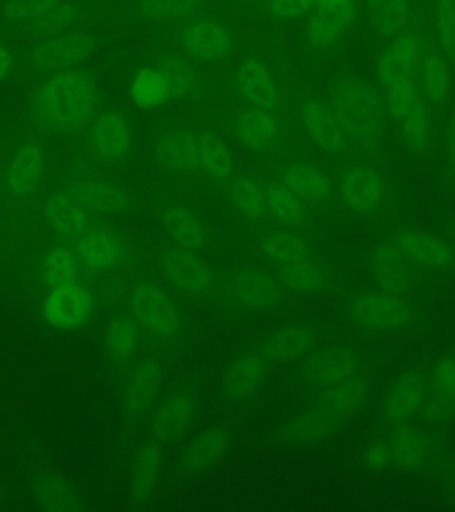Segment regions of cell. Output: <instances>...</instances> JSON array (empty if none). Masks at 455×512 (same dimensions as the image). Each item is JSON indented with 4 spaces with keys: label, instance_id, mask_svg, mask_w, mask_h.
<instances>
[{
    "label": "cell",
    "instance_id": "ac0fdd59",
    "mask_svg": "<svg viewBox=\"0 0 455 512\" xmlns=\"http://www.w3.org/2000/svg\"><path fill=\"white\" fill-rule=\"evenodd\" d=\"M304 127L312 136L313 143L324 152L345 153L349 148V137L336 118L335 112L319 102H310L303 109Z\"/></svg>",
    "mask_w": 455,
    "mask_h": 512
},
{
    "label": "cell",
    "instance_id": "db71d44e",
    "mask_svg": "<svg viewBox=\"0 0 455 512\" xmlns=\"http://www.w3.org/2000/svg\"><path fill=\"white\" fill-rule=\"evenodd\" d=\"M436 384L440 388L441 395L455 402V358L443 360L436 367Z\"/></svg>",
    "mask_w": 455,
    "mask_h": 512
},
{
    "label": "cell",
    "instance_id": "4fadbf2b",
    "mask_svg": "<svg viewBox=\"0 0 455 512\" xmlns=\"http://www.w3.org/2000/svg\"><path fill=\"white\" fill-rule=\"evenodd\" d=\"M340 191L345 203L354 212L365 214L379 205L383 196V178L372 166L363 162H354L349 164L342 173Z\"/></svg>",
    "mask_w": 455,
    "mask_h": 512
},
{
    "label": "cell",
    "instance_id": "3957f363",
    "mask_svg": "<svg viewBox=\"0 0 455 512\" xmlns=\"http://www.w3.org/2000/svg\"><path fill=\"white\" fill-rule=\"evenodd\" d=\"M415 54L416 40L411 34L404 32L384 50L377 66V77L386 104L397 121L402 120L418 100L413 86Z\"/></svg>",
    "mask_w": 455,
    "mask_h": 512
},
{
    "label": "cell",
    "instance_id": "83f0119b",
    "mask_svg": "<svg viewBox=\"0 0 455 512\" xmlns=\"http://www.w3.org/2000/svg\"><path fill=\"white\" fill-rule=\"evenodd\" d=\"M95 143L105 159H120L130 146L127 123L114 112H105L95 125Z\"/></svg>",
    "mask_w": 455,
    "mask_h": 512
},
{
    "label": "cell",
    "instance_id": "8992f818",
    "mask_svg": "<svg viewBox=\"0 0 455 512\" xmlns=\"http://www.w3.org/2000/svg\"><path fill=\"white\" fill-rule=\"evenodd\" d=\"M347 312L358 326L368 331H390L413 319V308L393 294H363L352 299Z\"/></svg>",
    "mask_w": 455,
    "mask_h": 512
},
{
    "label": "cell",
    "instance_id": "4316f807",
    "mask_svg": "<svg viewBox=\"0 0 455 512\" xmlns=\"http://www.w3.org/2000/svg\"><path fill=\"white\" fill-rule=\"evenodd\" d=\"M230 447V436L223 425H214L207 431L201 432L198 440L194 441L187 454H185V464L191 470H205L212 464L221 461Z\"/></svg>",
    "mask_w": 455,
    "mask_h": 512
},
{
    "label": "cell",
    "instance_id": "ba28073f",
    "mask_svg": "<svg viewBox=\"0 0 455 512\" xmlns=\"http://www.w3.org/2000/svg\"><path fill=\"white\" fill-rule=\"evenodd\" d=\"M182 47L189 56L203 63H219L232 56L233 40L214 16L192 20L182 34Z\"/></svg>",
    "mask_w": 455,
    "mask_h": 512
},
{
    "label": "cell",
    "instance_id": "f5cc1de1",
    "mask_svg": "<svg viewBox=\"0 0 455 512\" xmlns=\"http://www.w3.org/2000/svg\"><path fill=\"white\" fill-rule=\"evenodd\" d=\"M157 464H159V448L150 445L144 448L141 454V468L137 472L136 489L146 495L153 486V480L157 477Z\"/></svg>",
    "mask_w": 455,
    "mask_h": 512
},
{
    "label": "cell",
    "instance_id": "6da1fadb",
    "mask_svg": "<svg viewBox=\"0 0 455 512\" xmlns=\"http://www.w3.org/2000/svg\"><path fill=\"white\" fill-rule=\"evenodd\" d=\"M95 105L88 79L77 73L59 72L48 79L36 98V118L41 130L72 132L91 120Z\"/></svg>",
    "mask_w": 455,
    "mask_h": 512
},
{
    "label": "cell",
    "instance_id": "d590c367",
    "mask_svg": "<svg viewBox=\"0 0 455 512\" xmlns=\"http://www.w3.org/2000/svg\"><path fill=\"white\" fill-rule=\"evenodd\" d=\"M194 400L191 397H180L171 400L160 409L155 418V432L160 440H175L189 427L194 418Z\"/></svg>",
    "mask_w": 455,
    "mask_h": 512
},
{
    "label": "cell",
    "instance_id": "e575fe53",
    "mask_svg": "<svg viewBox=\"0 0 455 512\" xmlns=\"http://www.w3.org/2000/svg\"><path fill=\"white\" fill-rule=\"evenodd\" d=\"M422 86L432 104H441L448 95L450 75L447 61L436 48H427L422 54Z\"/></svg>",
    "mask_w": 455,
    "mask_h": 512
},
{
    "label": "cell",
    "instance_id": "7dc6e473",
    "mask_svg": "<svg viewBox=\"0 0 455 512\" xmlns=\"http://www.w3.org/2000/svg\"><path fill=\"white\" fill-rule=\"evenodd\" d=\"M38 496H40L41 504L50 509H70L75 500L72 488H68L56 477H47V479L41 480L40 486H38Z\"/></svg>",
    "mask_w": 455,
    "mask_h": 512
},
{
    "label": "cell",
    "instance_id": "1f68e13d",
    "mask_svg": "<svg viewBox=\"0 0 455 512\" xmlns=\"http://www.w3.org/2000/svg\"><path fill=\"white\" fill-rule=\"evenodd\" d=\"M43 173V160L41 153L36 146H24L16 153L15 159L11 160L9 166V187L16 194H29V192L40 182Z\"/></svg>",
    "mask_w": 455,
    "mask_h": 512
},
{
    "label": "cell",
    "instance_id": "11a10c76",
    "mask_svg": "<svg viewBox=\"0 0 455 512\" xmlns=\"http://www.w3.org/2000/svg\"><path fill=\"white\" fill-rule=\"evenodd\" d=\"M447 155L450 166L455 169V107L452 114H450V121H448Z\"/></svg>",
    "mask_w": 455,
    "mask_h": 512
},
{
    "label": "cell",
    "instance_id": "52a82bcc",
    "mask_svg": "<svg viewBox=\"0 0 455 512\" xmlns=\"http://www.w3.org/2000/svg\"><path fill=\"white\" fill-rule=\"evenodd\" d=\"M356 20V0H320L313 9L306 34L319 52L338 45Z\"/></svg>",
    "mask_w": 455,
    "mask_h": 512
},
{
    "label": "cell",
    "instance_id": "7c38bea8",
    "mask_svg": "<svg viewBox=\"0 0 455 512\" xmlns=\"http://www.w3.org/2000/svg\"><path fill=\"white\" fill-rule=\"evenodd\" d=\"M388 468L399 472H416L431 461L432 445L425 432L413 427H399L392 432L388 441H384Z\"/></svg>",
    "mask_w": 455,
    "mask_h": 512
},
{
    "label": "cell",
    "instance_id": "44dd1931",
    "mask_svg": "<svg viewBox=\"0 0 455 512\" xmlns=\"http://www.w3.org/2000/svg\"><path fill=\"white\" fill-rule=\"evenodd\" d=\"M399 246L402 255L416 264L429 269H447L454 262V253L448 248L445 240L432 233L408 230L399 235Z\"/></svg>",
    "mask_w": 455,
    "mask_h": 512
},
{
    "label": "cell",
    "instance_id": "816d5d0a",
    "mask_svg": "<svg viewBox=\"0 0 455 512\" xmlns=\"http://www.w3.org/2000/svg\"><path fill=\"white\" fill-rule=\"evenodd\" d=\"M315 6L317 4L313 0H271L269 4L272 15L285 22H296L299 18L312 13Z\"/></svg>",
    "mask_w": 455,
    "mask_h": 512
},
{
    "label": "cell",
    "instance_id": "7a4b0ae2",
    "mask_svg": "<svg viewBox=\"0 0 455 512\" xmlns=\"http://www.w3.org/2000/svg\"><path fill=\"white\" fill-rule=\"evenodd\" d=\"M331 102L351 143L370 150L381 141L383 116L370 89L352 77H340L331 86Z\"/></svg>",
    "mask_w": 455,
    "mask_h": 512
},
{
    "label": "cell",
    "instance_id": "f546056e",
    "mask_svg": "<svg viewBox=\"0 0 455 512\" xmlns=\"http://www.w3.org/2000/svg\"><path fill=\"white\" fill-rule=\"evenodd\" d=\"M276 278L280 281L281 287L296 294H313L328 285L326 271L320 265L306 260L283 265L278 269Z\"/></svg>",
    "mask_w": 455,
    "mask_h": 512
},
{
    "label": "cell",
    "instance_id": "7bdbcfd3",
    "mask_svg": "<svg viewBox=\"0 0 455 512\" xmlns=\"http://www.w3.org/2000/svg\"><path fill=\"white\" fill-rule=\"evenodd\" d=\"M400 132L409 152L422 153L429 141V118L420 100L409 109L408 114L399 121Z\"/></svg>",
    "mask_w": 455,
    "mask_h": 512
},
{
    "label": "cell",
    "instance_id": "bcb514c9",
    "mask_svg": "<svg viewBox=\"0 0 455 512\" xmlns=\"http://www.w3.org/2000/svg\"><path fill=\"white\" fill-rule=\"evenodd\" d=\"M45 276L48 283L52 285H63L75 280L77 276V264L72 256L61 249L50 251L47 262H45Z\"/></svg>",
    "mask_w": 455,
    "mask_h": 512
},
{
    "label": "cell",
    "instance_id": "681fc988",
    "mask_svg": "<svg viewBox=\"0 0 455 512\" xmlns=\"http://www.w3.org/2000/svg\"><path fill=\"white\" fill-rule=\"evenodd\" d=\"M200 0H144V11L157 20H173L189 13Z\"/></svg>",
    "mask_w": 455,
    "mask_h": 512
},
{
    "label": "cell",
    "instance_id": "ffe728a7",
    "mask_svg": "<svg viewBox=\"0 0 455 512\" xmlns=\"http://www.w3.org/2000/svg\"><path fill=\"white\" fill-rule=\"evenodd\" d=\"M93 47V38L86 32H59L50 36L38 48V61L54 70H66L68 66L86 59Z\"/></svg>",
    "mask_w": 455,
    "mask_h": 512
},
{
    "label": "cell",
    "instance_id": "4dcf8cb0",
    "mask_svg": "<svg viewBox=\"0 0 455 512\" xmlns=\"http://www.w3.org/2000/svg\"><path fill=\"white\" fill-rule=\"evenodd\" d=\"M370 22L383 36H400L409 22L408 0H368Z\"/></svg>",
    "mask_w": 455,
    "mask_h": 512
},
{
    "label": "cell",
    "instance_id": "9f6ffc18",
    "mask_svg": "<svg viewBox=\"0 0 455 512\" xmlns=\"http://www.w3.org/2000/svg\"><path fill=\"white\" fill-rule=\"evenodd\" d=\"M9 68V54L6 52V48L2 47L0 43V80L4 79V75L8 72Z\"/></svg>",
    "mask_w": 455,
    "mask_h": 512
},
{
    "label": "cell",
    "instance_id": "680465c9",
    "mask_svg": "<svg viewBox=\"0 0 455 512\" xmlns=\"http://www.w3.org/2000/svg\"><path fill=\"white\" fill-rule=\"evenodd\" d=\"M454 2H455V0H454Z\"/></svg>",
    "mask_w": 455,
    "mask_h": 512
},
{
    "label": "cell",
    "instance_id": "c3c4849f",
    "mask_svg": "<svg viewBox=\"0 0 455 512\" xmlns=\"http://www.w3.org/2000/svg\"><path fill=\"white\" fill-rule=\"evenodd\" d=\"M136 345V329L127 320H116L105 335V347L112 356H125Z\"/></svg>",
    "mask_w": 455,
    "mask_h": 512
},
{
    "label": "cell",
    "instance_id": "d4e9b609",
    "mask_svg": "<svg viewBox=\"0 0 455 512\" xmlns=\"http://www.w3.org/2000/svg\"><path fill=\"white\" fill-rule=\"evenodd\" d=\"M374 274L384 292L399 296L411 290V272L404 256L390 248H377L374 256Z\"/></svg>",
    "mask_w": 455,
    "mask_h": 512
},
{
    "label": "cell",
    "instance_id": "836d02e7",
    "mask_svg": "<svg viewBox=\"0 0 455 512\" xmlns=\"http://www.w3.org/2000/svg\"><path fill=\"white\" fill-rule=\"evenodd\" d=\"M159 70L164 79L168 80L169 89L175 96L196 98L205 89L203 75L184 59H169Z\"/></svg>",
    "mask_w": 455,
    "mask_h": 512
},
{
    "label": "cell",
    "instance_id": "d6a6232c",
    "mask_svg": "<svg viewBox=\"0 0 455 512\" xmlns=\"http://www.w3.org/2000/svg\"><path fill=\"white\" fill-rule=\"evenodd\" d=\"M200 144L201 169L216 184H226L235 171V164H233L228 146L221 137L214 136V134L200 136Z\"/></svg>",
    "mask_w": 455,
    "mask_h": 512
},
{
    "label": "cell",
    "instance_id": "e0dca14e",
    "mask_svg": "<svg viewBox=\"0 0 455 512\" xmlns=\"http://www.w3.org/2000/svg\"><path fill=\"white\" fill-rule=\"evenodd\" d=\"M269 363L264 356L244 354L232 361L224 377V390L233 400H246L262 392L269 381Z\"/></svg>",
    "mask_w": 455,
    "mask_h": 512
},
{
    "label": "cell",
    "instance_id": "5bb4252c",
    "mask_svg": "<svg viewBox=\"0 0 455 512\" xmlns=\"http://www.w3.org/2000/svg\"><path fill=\"white\" fill-rule=\"evenodd\" d=\"M166 269L176 285L194 294H207L216 283L214 267L194 253V249H171Z\"/></svg>",
    "mask_w": 455,
    "mask_h": 512
},
{
    "label": "cell",
    "instance_id": "74e56055",
    "mask_svg": "<svg viewBox=\"0 0 455 512\" xmlns=\"http://www.w3.org/2000/svg\"><path fill=\"white\" fill-rule=\"evenodd\" d=\"M260 248L265 255L271 256L272 260H278L281 264L301 262L306 260V255L310 253L308 242L303 237L287 232H272L265 235L264 239L260 240Z\"/></svg>",
    "mask_w": 455,
    "mask_h": 512
},
{
    "label": "cell",
    "instance_id": "277c9868",
    "mask_svg": "<svg viewBox=\"0 0 455 512\" xmlns=\"http://www.w3.org/2000/svg\"><path fill=\"white\" fill-rule=\"evenodd\" d=\"M6 16L25 34L50 38L75 24L80 11L68 0H9Z\"/></svg>",
    "mask_w": 455,
    "mask_h": 512
},
{
    "label": "cell",
    "instance_id": "603a6c76",
    "mask_svg": "<svg viewBox=\"0 0 455 512\" xmlns=\"http://www.w3.org/2000/svg\"><path fill=\"white\" fill-rule=\"evenodd\" d=\"M358 374H361L360 358L349 349H329L322 352L310 367V379L319 388L342 383Z\"/></svg>",
    "mask_w": 455,
    "mask_h": 512
},
{
    "label": "cell",
    "instance_id": "484cf974",
    "mask_svg": "<svg viewBox=\"0 0 455 512\" xmlns=\"http://www.w3.org/2000/svg\"><path fill=\"white\" fill-rule=\"evenodd\" d=\"M315 336L310 329L287 328L276 331L262 345V356L269 361L297 360L312 349Z\"/></svg>",
    "mask_w": 455,
    "mask_h": 512
},
{
    "label": "cell",
    "instance_id": "f35d334b",
    "mask_svg": "<svg viewBox=\"0 0 455 512\" xmlns=\"http://www.w3.org/2000/svg\"><path fill=\"white\" fill-rule=\"evenodd\" d=\"M233 200L240 212L251 219H265L271 214L264 178H242L233 187Z\"/></svg>",
    "mask_w": 455,
    "mask_h": 512
},
{
    "label": "cell",
    "instance_id": "f6af8a7d",
    "mask_svg": "<svg viewBox=\"0 0 455 512\" xmlns=\"http://www.w3.org/2000/svg\"><path fill=\"white\" fill-rule=\"evenodd\" d=\"M159 388V374L152 367L141 368L134 383L130 386V408L136 411L137 415H144L152 408L153 399Z\"/></svg>",
    "mask_w": 455,
    "mask_h": 512
},
{
    "label": "cell",
    "instance_id": "d6986e66",
    "mask_svg": "<svg viewBox=\"0 0 455 512\" xmlns=\"http://www.w3.org/2000/svg\"><path fill=\"white\" fill-rule=\"evenodd\" d=\"M240 96L255 107L278 114L280 96L278 89L264 64L256 59L244 61L237 73Z\"/></svg>",
    "mask_w": 455,
    "mask_h": 512
},
{
    "label": "cell",
    "instance_id": "b9f144b4",
    "mask_svg": "<svg viewBox=\"0 0 455 512\" xmlns=\"http://www.w3.org/2000/svg\"><path fill=\"white\" fill-rule=\"evenodd\" d=\"M79 248L84 260L98 269L111 267L118 255V249L111 237H107L104 232H98V230H84L80 233Z\"/></svg>",
    "mask_w": 455,
    "mask_h": 512
},
{
    "label": "cell",
    "instance_id": "ee69618b",
    "mask_svg": "<svg viewBox=\"0 0 455 512\" xmlns=\"http://www.w3.org/2000/svg\"><path fill=\"white\" fill-rule=\"evenodd\" d=\"M434 27L443 57L455 61V2L438 0L434 8Z\"/></svg>",
    "mask_w": 455,
    "mask_h": 512
},
{
    "label": "cell",
    "instance_id": "9c48e42d",
    "mask_svg": "<svg viewBox=\"0 0 455 512\" xmlns=\"http://www.w3.org/2000/svg\"><path fill=\"white\" fill-rule=\"evenodd\" d=\"M228 287L235 301L249 310H271L285 301V288L269 272L256 269L239 272Z\"/></svg>",
    "mask_w": 455,
    "mask_h": 512
},
{
    "label": "cell",
    "instance_id": "5b68a950",
    "mask_svg": "<svg viewBox=\"0 0 455 512\" xmlns=\"http://www.w3.org/2000/svg\"><path fill=\"white\" fill-rule=\"evenodd\" d=\"M432 386L422 370H409L393 379L386 399L384 415L392 424H408L420 415L431 402Z\"/></svg>",
    "mask_w": 455,
    "mask_h": 512
},
{
    "label": "cell",
    "instance_id": "30bf717a",
    "mask_svg": "<svg viewBox=\"0 0 455 512\" xmlns=\"http://www.w3.org/2000/svg\"><path fill=\"white\" fill-rule=\"evenodd\" d=\"M157 157L176 175H194L201 169L200 137L184 128H169L157 141Z\"/></svg>",
    "mask_w": 455,
    "mask_h": 512
},
{
    "label": "cell",
    "instance_id": "2e32d148",
    "mask_svg": "<svg viewBox=\"0 0 455 512\" xmlns=\"http://www.w3.org/2000/svg\"><path fill=\"white\" fill-rule=\"evenodd\" d=\"M368 381L363 374L351 377L342 383L320 388L319 397L315 400V411L328 416L338 424L360 409L367 399Z\"/></svg>",
    "mask_w": 455,
    "mask_h": 512
},
{
    "label": "cell",
    "instance_id": "8d00e7d4",
    "mask_svg": "<svg viewBox=\"0 0 455 512\" xmlns=\"http://www.w3.org/2000/svg\"><path fill=\"white\" fill-rule=\"evenodd\" d=\"M171 96L173 93L169 89L168 80L164 79L160 70L146 68L143 72L137 73L132 84V98L137 107L157 109L160 105L168 104Z\"/></svg>",
    "mask_w": 455,
    "mask_h": 512
},
{
    "label": "cell",
    "instance_id": "7402d4cb",
    "mask_svg": "<svg viewBox=\"0 0 455 512\" xmlns=\"http://www.w3.org/2000/svg\"><path fill=\"white\" fill-rule=\"evenodd\" d=\"M283 184L304 203L324 205L331 196V184L322 169L308 162H294L283 173Z\"/></svg>",
    "mask_w": 455,
    "mask_h": 512
},
{
    "label": "cell",
    "instance_id": "cb8c5ba5",
    "mask_svg": "<svg viewBox=\"0 0 455 512\" xmlns=\"http://www.w3.org/2000/svg\"><path fill=\"white\" fill-rule=\"evenodd\" d=\"M134 310L148 328L168 333L175 328L176 312L169 296L157 288H141L134 296Z\"/></svg>",
    "mask_w": 455,
    "mask_h": 512
},
{
    "label": "cell",
    "instance_id": "60d3db41",
    "mask_svg": "<svg viewBox=\"0 0 455 512\" xmlns=\"http://www.w3.org/2000/svg\"><path fill=\"white\" fill-rule=\"evenodd\" d=\"M166 226L169 232L175 237L184 248L200 249L207 244V233L194 217L180 210V208H171L166 212Z\"/></svg>",
    "mask_w": 455,
    "mask_h": 512
},
{
    "label": "cell",
    "instance_id": "9a60e30c",
    "mask_svg": "<svg viewBox=\"0 0 455 512\" xmlns=\"http://www.w3.org/2000/svg\"><path fill=\"white\" fill-rule=\"evenodd\" d=\"M239 137L249 150L276 152L285 146V136L278 114L253 107L242 112L239 118Z\"/></svg>",
    "mask_w": 455,
    "mask_h": 512
},
{
    "label": "cell",
    "instance_id": "f907efd6",
    "mask_svg": "<svg viewBox=\"0 0 455 512\" xmlns=\"http://www.w3.org/2000/svg\"><path fill=\"white\" fill-rule=\"evenodd\" d=\"M80 196L98 208H118L123 205V196L109 185L88 182L82 184Z\"/></svg>",
    "mask_w": 455,
    "mask_h": 512
},
{
    "label": "cell",
    "instance_id": "8fae6325",
    "mask_svg": "<svg viewBox=\"0 0 455 512\" xmlns=\"http://www.w3.org/2000/svg\"><path fill=\"white\" fill-rule=\"evenodd\" d=\"M93 310V297L77 283L57 285L48 296L43 313L56 328H72L88 319Z\"/></svg>",
    "mask_w": 455,
    "mask_h": 512
},
{
    "label": "cell",
    "instance_id": "ab89813d",
    "mask_svg": "<svg viewBox=\"0 0 455 512\" xmlns=\"http://www.w3.org/2000/svg\"><path fill=\"white\" fill-rule=\"evenodd\" d=\"M45 210H47L50 223L56 226L57 232L63 233L66 237H79L80 233L86 230L84 214L73 205L72 201L64 198L61 194L52 196L47 201Z\"/></svg>",
    "mask_w": 455,
    "mask_h": 512
},
{
    "label": "cell",
    "instance_id": "6f0895ef",
    "mask_svg": "<svg viewBox=\"0 0 455 512\" xmlns=\"http://www.w3.org/2000/svg\"><path fill=\"white\" fill-rule=\"evenodd\" d=\"M313 2H315V4H319L320 0H313ZM315 8H317V6H315Z\"/></svg>",
    "mask_w": 455,
    "mask_h": 512
},
{
    "label": "cell",
    "instance_id": "f1b7e54d",
    "mask_svg": "<svg viewBox=\"0 0 455 512\" xmlns=\"http://www.w3.org/2000/svg\"><path fill=\"white\" fill-rule=\"evenodd\" d=\"M264 187L267 203L274 216L285 223L299 224L308 221L310 205L304 203L301 198H297L287 185L271 178H264Z\"/></svg>",
    "mask_w": 455,
    "mask_h": 512
}]
</instances>
